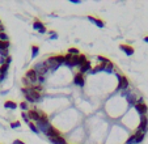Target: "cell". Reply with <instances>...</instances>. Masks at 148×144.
<instances>
[{
    "label": "cell",
    "mask_w": 148,
    "mask_h": 144,
    "mask_svg": "<svg viewBox=\"0 0 148 144\" xmlns=\"http://www.w3.org/2000/svg\"><path fill=\"white\" fill-rule=\"evenodd\" d=\"M9 47V42H4V41H0V51H4V50H8Z\"/></svg>",
    "instance_id": "19"
},
{
    "label": "cell",
    "mask_w": 148,
    "mask_h": 144,
    "mask_svg": "<svg viewBox=\"0 0 148 144\" xmlns=\"http://www.w3.org/2000/svg\"><path fill=\"white\" fill-rule=\"evenodd\" d=\"M118 79H119L118 89H119V90H121V89H127V87H128V80H127V77H126V76H118Z\"/></svg>",
    "instance_id": "6"
},
{
    "label": "cell",
    "mask_w": 148,
    "mask_h": 144,
    "mask_svg": "<svg viewBox=\"0 0 148 144\" xmlns=\"http://www.w3.org/2000/svg\"><path fill=\"white\" fill-rule=\"evenodd\" d=\"M29 127H30V130H32L33 132H38V128L33 124V123H29Z\"/></svg>",
    "instance_id": "29"
},
{
    "label": "cell",
    "mask_w": 148,
    "mask_h": 144,
    "mask_svg": "<svg viewBox=\"0 0 148 144\" xmlns=\"http://www.w3.org/2000/svg\"><path fill=\"white\" fill-rule=\"evenodd\" d=\"M28 117H29V121L32 119V121H36V122H38V121L41 119V113H39V111H37V110H29Z\"/></svg>",
    "instance_id": "7"
},
{
    "label": "cell",
    "mask_w": 148,
    "mask_h": 144,
    "mask_svg": "<svg viewBox=\"0 0 148 144\" xmlns=\"http://www.w3.org/2000/svg\"><path fill=\"white\" fill-rule=\"evenodd\" d=\"M50 140H51V143L54 144H66V139L62 138V136H56V138H52Z\"/></svg>",
    "instance_id": "16"
},
{
    "label": "cell",
    "mask_w": 148,
    "mask_h": 144,
    "mask_svg": "<svg viewBox=\"0 0 148 144\" xmlns=\"http://www.w3.org/2000/svg\"><path fill=\"white\" fill-rule=\"evenodd\" d=\"M11 60H12V58L11 56H8L7 59H5V62L3 63V66L0 67V73L4 76V73L7 72V70H8V67H9V63H11Z\"/></svg>",
    "instance_id": "11"
},
{
    "label": "cell",
    "mask_w": 148,
    "mask_h": 144,
    "mask_svg": "<svg viewBox=\"0 0 148 144\" xmlns=\"http://www.w3.org/2000/svg\"><path fill=\"white\" fill-rule=\"evenodd\" d=\"M88 20L89 21H92L93 24H96L98 28H104L105 25H104V22L101 21V20H98V18H94V17H92V16H88Z\"/></svg>",
    "instance_id": "14"
},
{
    "label": "cell",
    "mask_w": 148,
    "mask_h": 144,
    "mask_svg": "<svg viewBox=\"0 0 148 144\" xmlns=\"http://www.w3.org/2000/svg\"><path fill=\"white\" fill-rule=\"evenodd\" d=\"M144 41H146V42H148V37H146V38H144Z\"/></svg>",
    "instance_id": "38"
},
{
    "label": "cell",
    "mask_w": 148,
    "mask_h": 144,
    "mask_svg": "<svg viewBox=\"0 0 148 144\" xmlns=\"http://www.w3.org/2000/svg\"><path fill=\"white\" fill-rule=\"evenodd\" d=\"M127 101H128V102H130L131 105H134V106H135V105L138 104V102L135 101V96H128V97H127Z\"/></svg>",
    "instance_id": "23"
},
{
    "label": "cell",
    "mask_w": 148,
    "mask_h": 144,
    "mask_svg": "<svg viewBox=\"0 0 148 144\" xmlns=\"http://www.w3.org/2000/svg\"><path fill=\"white\" fill-rule=\"evenodd\" d=\"M20 126V122H13L12 123V127H18Z\"/></svg>",
    "instance_id": "34"
},
{
    "label": "cell",
    "mask_w": 148,
    "mask_h": 144,
    "mask_svg": "<svg viewBox=\"0 0 148 144\" xmlns=\"http://www.w3.org/2000/svg\"><path fill=\"white\" fill-rule=\"evenodd\" d=\"M88 60H87V58H85V55H83V54H80L79 55V66L81 67L83 64H85Z\"/></svg>",
    "instance_id": "21"
},
{
    "label": "cell",
    "mask_w": 148,
    "mask_h": 144,
    "mask_svg": "<svg viewBox=\"0 0 148 144\" xmlns=\"http://www.w3.org/2000/svg\"><path fill=\"white\" fill-rule=\"evenodd\" d=\"M13 144H25V143H24V142H21V140H15Z\"/></svg>",
    "instance_id": "35"
},
{
    "label": "cell",
    "mask_w": 148,
    "mask_h": 144,
    "mask_svg": "<svg viewBox=\"0 0 148 144\" xmlns=\"http://www.w3.org/2000/svg\"><path fill=\"white\" fill-rule=\"evenodd\" d=\"M97 59H98V60H100V62H101V63H104V64H108V63H109V62H110V60H109V59H108V58H104V56H98V58H97Z\"/></svg>",
    "instance_id": "25"
},
{
    "label": "cell",
    "mask_w": 148,
    "mask_h": 144,
    "mask_svg": "<svg viewBox=\"0 0 148 144\" xmlns=\"http://www.w3.org/2000/svg\"><path fill=\"white\" fill-rule=\"evenodd\" d=\"M39 33H42V34H43V33H46V28H43V29H41V30H39Z\"/></svg>",
    "instance_id": "36"
},
{
    "label": "cell",
    "mask_w": 148,
    "mask_h": 144,
    "mask_svg": "<svg viewBox=\"0 0 148 144\" xmlns=\"http://www.w3.org/2000/svg\"><path fill=\"white\" fill-rule=\"evenodd\" d=\"M38 81L39 83H43L45 81V76H38Z\"/></svg>",
    "instance_id": "33"
},
{
    "label": "cell",
    "mask_w": 148,
    "mask_h": 144,
    "mask_svg": "<svg viewBox=\"0 0 148 144\" xmlns=\"http://www.w3.org/2000/svg\"><path fill=\"white\" fill-rule=\"evenodd\" d=\"M38 51H39V49H38L37 46H33V47H32V52H33V54H32V56H33V58H34V56H37Z\"/></svg>",
    "instance_id": "26"
},
{
    "label": "cell",
    "mask_w": 148,
    "mask_h": 144,
    "mask_svg": "<svg viewBox=\"0 0 148 144\" xmlns=\"http://www.w3.org/2000/svg\"><path fill=\"white\" fill-rule=\"evenodd\" d=\"M46 135L50 138V139H52V138H56V136H60V134H59V131L58 130H55L52 126L47 130V132H46Z\"/></svg>",
    "instance_id": "10"
},
{
    "label": "cell",
    "mask_w": 148,
    "mask_h": 144,
    "mask_svg": "<svg viewBox=\"0 0 148 144\" xmlns=\"http://www.w3.org/2000/svg\"><path fill=\"white\" fill-rule=\"evenodd\" d=\"M0 41L7 42V41H8V36H7V34H4V33H1V34H0Z\"/></svg>",
    "instance_id": "28"
},
{
    "label": "cell",
    "mask_w": 148,
    "mask_h": 144,
    "mask_svg": "<svg viewBox=\"0 0 148 144\" xmlns=\"http://www.w3.org/2000/svg\"><path fill=\"white\" fill-rule=\"evenodd\" d=\"M68 54H71V55H79V50L75 49V47H71V49H68Z\"/></svg>",
    "instance_id": "24"
},
{
    "label": "cell",
    "mask_w": 148,
    "mask_h": 144,
    "mask_svg": "<svg viewBox=\"0 0 148 144\" xmlns=\"http://www.w3.org/2000/svg\"><path fill=\"white\" fill-rule=\"evenodd\" d=\"M147 127H148V118L146 117V115H142V118H140V123H139V127H138V131L146 134Z\"/></svg>",
    "instance_id": "2"
},
{
    "label": "cell",
    "mask_w": 148,
    "mask_h": 144,
    "mask_svg": "<svg viewBox=\"0 0 148 144\" xmlns=\"http://www.w3.org/2000/svg\"><path fill=\"white\" fill-rule=\"evenodd\" d=\"M74 83H75V85H79V87H84V85H85V79H84L83 73L79 72L77 75H75Z\"/></svg>",
    "instance_id": "5"
},
{
    "label": "cell",
    "mask_w": 148,
    "mask_h": 144,
    "mask_svg": "<svg viewBox=\"0 0 148 144\" xmlns=\"http://www.w3.org/2000/svg\"><path fill=\"white\" fill-rule=\"evenodd\" d=\"M45 63H46L47 68H50V70H52V71H55V70L59 67V64H56V63H55V60H54V58H52V56H51V58H49Z\"/></svg>",
    "instance_id": "9"
},
{
    "label": "cell",
    "mask_w": 148,
    "mask_h": 144,
    "mask_svg": "<svg viewBox=\"0 0 148 144\" xmlns=\"http://www.w3.org/2000/svg\"><path fill=\"white\" fill-rule=\"evenodd\" d=\"M54 58V60H55V63L56 64H64L66 62H64V55H56V56H52Z\"/></svg>",
    "instance_id": "18"
},
{
    "label": "cell",
    "mask_w": 148,
    "mask_h": 144,
    "mask_svg": "<svg viewBox=\"0 0 148 144\" xmlns=\"http://www.w3.org/2000/svg\"><path fill=\"white\" fill-rule=\"evenodd\" d=\"M20 108L22 109V110H26V109H28V104H26V102H21V104H20Z\"/></svg>",
    "instance_id": "30"
},
{
    "label": "cell",
    "mask_w": 148,
    "mask_h": 144,
    "mask_svg": "<svg viewBox=\"0 0 148 144\" xmlns=\"http://www.w3.org/2000/svg\"><path fill=\"white\" fill-rule=\"evenodd\" d=\"M22 118H24V121H25V122L30 123V122H29V117H28V114H22Z\"/></svg>",
    "instance_id": "31"
},
{
    "label": "cell",
    "mask_w": 148,
    "mask_h": 144,
    "mask_svg": "<svg viewBox=\"0 0 148 144\" xmlns=\"http://www.w3.org/2000/svg\"><path fill=\"white\" fill-rule=\"evenodd\" d=\"M1 33H3V26L0 25V34H1Z\"/></svg>",
    "instance_id": "37"
},
{
    "label": "cell",
    "mask_w": 148,
    "mask_h": 144,
    "mask_svg": "<svg viewBox=\"0 0 148 144\" xmlns=\"http://www.w3.org/2000/svg\"><path fill=\"white\" fill-rule=\"evenodd\" d=\"M25 79H28L32 84H34L36 81L38 80V73L34 70H29V71L26 72V76H25Z\"/></svg>",
    "instance_id": "3"
},
{
    "label": "cell",
    "mask_w": 148,
    "mask_h": 144,
    "mask_svg": "<svg viewBox=\"0 0 148 144\" xmlns=\"http://www.w3.org/2000/svg\"><path fill=\"white\" fill-rule=\"evenodd\" d=\"M105 71H106V72H111V71H113V63H111V62H109V63L106 64Z\"/></svg>",
    "instance_id": "27"
},
{
    "label": "cell",
    "mask_w": 148,
    "mask_h": 144,
    "mask_svg": "<svg viewBox=\"0 0 148 144\" xmlns=\"http://www.w3.org/2000/svg\"><path fill=\"white\" fill-rule=\"evenodd\" d=\"M89 71H92V66H90L89 62H87L85 64H83L80 67V73H85V72H89Z\"/></svg>",
    "instance_id": "15"
},
{
    "label": "cell",
    "mask_w": 148,
    "mask_h": 144,
    "mask_svg": "<svg viewBox=\"0 0 148 144\" xmlns=\"http://www.w3.org/2000/svg\"><path fill=\"white\" fill-rule=\"evenodd\" d=\"M33 28H34L36 30H41V29H43V28H45V25H43L42 22H39V21H36V22L33 24Z\"/></svg>",
    "instance_id": "22"
},
{
    "label": "cell",
    "mask_w": 148,
    "mask_h": 144,
    "mask_svg": "<svg viewBox=\"0 0 148 144\" xmlns=\"http://www.w3.org/2000/svg\"><path fill=\"white\" fill-rule=\"evenodd\" d=\"M4 106H5L7 109H16L17 108L16 102H13V101H7V102L4 104Z\"/></svg>",
    "instance_id": "20"
},
{
    "label": "cell",
    "mask_w": 148,
    "mask_h": 144,
    "mask_svg": "<svg viewBox=\"0 0 148 144\" xmlns=\"http://www.w3.org/2000/svg\"><path fill=\"white\" fill-rule=\"evenodd\" d=\"M0 52H1V55H3V56H7V58H8V51H7V50H4V51H0Z\"/></svg>",
    "instance_id": "32"
},
{
    "label": "cell",
    "mask_w": 148,
    "mask_h": 144,
    "mask_svg": "<svg viewBox=\"0 0 148 144\" xmlns=\"http://www.w3.org/2000/svg\"><path fill=\"white\" fill-rule=\"evenodd\" d=\"M135 109H136V111H138L140 115H146V114H147V111H148L147 105H144L143 102H142V104H140V102H139V104H136V105H135Z\"/></svg>",
    "instance_id": "8"
},
{
    "label": "cell",
    "mask_w": 148,
    "mask_h": 144,
    "mask_svg": "<svg viewBox=\"0 0 148 144\" xmlns=\"http://www.w3.org/2000/svg\"><path fill=\"white\" fill-rule=\"evenodd\" d=\"M38 124V131H42V132H47V130L51 127V124H50V122H49V119H47V115L45 114V113H41V119L37 122Z\"/></svg>",
    "instance_id": "1"
},
{
    "label": "cell",
    "mask_w": 148,
    "mask_h": 144,
    "mask_svg": "<svg viewBox=\"0 0 148 144\" xmlns=\"http://www.w3.org/2000/svg\"><path fill=\"white\" fill-rule=\"evenodd\" d=\"M119 49H121L123 52H126L127 55H132V54H134V49H132L131 46H128V45H121Z\"/></svg>",
    "instance_id": "13"
},
{
    "label": "cell",
    "mask_w": 148,
    "mask_h": 144,
    "mask_svg": "<svg viewBox=\"0 0 148 144\" xmlns=\"http://www.w3.org/2000/svg\"><path fill=\"white\" fill-rule=\"evenodd\" d=\"M105 67H106V64L101 63V64L96 66V67H94V68L90 71V73H97V72H100V71H105Z\"/></svg>",
    "instance_id": "17"
},
{
    "label": "cell",
    "mask_w": 148,
    "mask_h": 144,
    "mask_svg": "<svg viewBox=\"0 0 148 144\" xmlns=\"http://www.w3.org/2000/svg\"><path fill=\"white\" fill-rule=\"evenodd\" d=\"M47 66H46V63H38L37 67L34 68V71L38 73V76H43L46 72H47Z\"/></svg>",
    "instance_id": "4"
},
{
    "label": "cell",
    "mask_w": 148,
    "mask_h": 144,
    "mask_svg": "<svg viewBox=\"0 0 148 144\" xmlns=\"http://www.w3.org/2000/svg\"><path fill=\"white\" fill-rule=\"evenodd\" d=\"M132 138H134V143H140V142H143V139H144V132H140V131H136L135 132V135H132Z\"/></svg>",
    "instance_id": "12"
}]
</instances>
